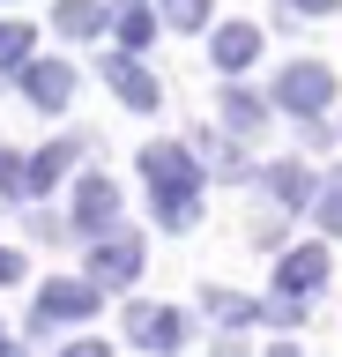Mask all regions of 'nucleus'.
I'll return each mask as SVG.
<instances>
[{"label":"nucleus","mask_w":342,"mask_h":357,"mask_svg":"<svg viewBox=\"0 0 342 357\" xmlns=\"http://www.w3.org/2000/svg\"><path fill=\"white\" fill-rule=\"evenodd\" d=\"M68 357H104V350H97V342H75V350H68Z\"/></svg>","instance_id":"0eeeda50"},{"label":"nucleus","mask_w":342,"mask_h":357,"mask_svg":"<svg viewBox=\"0 0 342 357\" xmlns=\"http://www.w3.org/2000/svg\"><path fill=\"white\" fill-rule=\"evenodd\" d=\"M0 357H15V350H0Z\"/></svg>","instance_id":"9d476101"},{"label":"nucleus","mask_w":342,"mask_h":357,"mask_svg":"<svg viewBox=\"0 0 342 357\" xmlns=\"http://www.w3.org/2000/svg\"><path fill=\"white\" fill-rule=\"evenodd\" d=\"M30 89H38V105H60V97H68V67H38Z\"/></svg>","instance_id":"7ed1b4c3"},{"label":"nucleus","mask_w":342,"mask_h":357,"mask_svg":"<svg viewBox=\"0 0 342 357\" xmlns=\"http://www.w3.org/2000/svg\"><path fill=\"white\" fill-rule=\"evenodd\" d=\"M8 275H15V253H0V283H8Z\"/></svg>","instance_id":"6e6552de"},{"label":"nucleus","mask_w":342,"mask_h":357,"mask_svg":"<svg viewBox=\"0 0 342 357\" xmlns=\"http://www.w3.org/2000/svg\"><path fill=\"white\" fill-rule=\"evenodd\" d=\"M253 45H261V38L238 22V30H224V38H216V60H224V67H246V60H253Z\"/></svg>","instance_id":"f03ea898"},{"label":"nucleus","mask_w":342,"mask_h":357,"mask_svg":"<svg viewBox=\"0 0 342 357\" xmlns=\"http://www.w3.org/2000/svg\"><path fill=\"white\" fill-rule=\"evenodd\" d=\"M23 45H30L23 30H0V67H15V52H23Z\"/></svg>","instance_id":"20e7f679"},{"label":"nucleus","mask_w":342,"mask_h":357,"mask_svg":"<svg viewBox=\"0 0 342 357\" xmlns=\"http://www.w3.org/2000/svg\"><path fill=\"white\" fill-rule=\"evenodd\" d=\"M201 15H208L201 0H171V22H201Z\"/></svg>","instance_id":"39448f33"},{"label":"nucleus","mask_w":342,"mask_h":357,"mask_svg":"<svg viewBox=\"0 0 342 357\" xmlns=\"http://www.w3.org/2000/svg\"><path fill=\"white\" fill-rule=\"evenodd\" d=\"M275 357H297V350H275Z\"/></svg>","instance_id":"1a4fd4ad"},{"label":"nucleus","mask_w":342,"mask_h":357,"mask_svg":"<svg viewBox=\"0 0 342 357\" xmlns=\"http://www.w3.org/2000/svg\"><path fill=\"white\" fill-rule=\"evenodd\" d=\"M290 8H305V15H327V8H335V0H290Z\"/></svg>","instance_id":"423d86ee"},{"label":"nucleus","mask_w":342,"mask_h":357,"mask_svg":"<svg viewBox=\"0 0 342 357\" xmlns=\"http://www.w3.org/2000/svg\"><path fill=\"white\" fill-rule=\"evenodd\" d=\"M283 97H290V105H327V75H320V67H290V75H283Z\"/></svg>","instance_id":"f257e3e1"}]
</instances>
